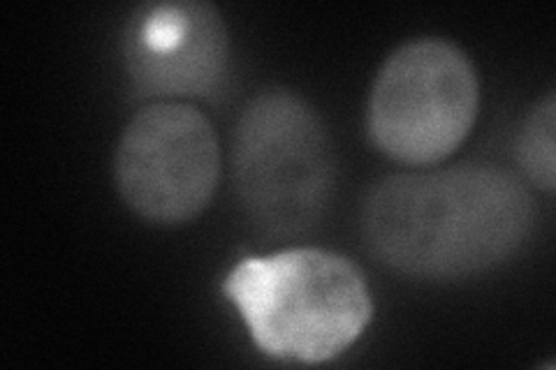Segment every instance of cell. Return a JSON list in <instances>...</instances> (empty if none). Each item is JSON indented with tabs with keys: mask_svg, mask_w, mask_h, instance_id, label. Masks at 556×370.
<instances>
[{
	"mask_svg": "<svg viewBox=\"0 0 556 370\" xmlns=\"http://www.w3.org/2000/svg\"><path fill=\"white\" fill-rule=\"evenodd\" d=\"M232 181L239 204L265 234L308 232L337 181V153L323 116L288 88L257 93L235 130Z\"/></svg>",
	"mask_w": 556,
	"mask_h": 370,
	"instance_id": "3",
	"label": "cell"
},
{
	"mask_svg": "<svg viewBox=\"0 0 556 370\" xmlns=\"http://www.w3.org/2000/svg\"><path fill=\"white\" fill-rule=\"evenodd\" d=\"M124 59L139 98L214 95L228 75V26L202 0L144 5L128 22Z\"/></svg>",
	"mask_w": 556,
	"mask_h": 370,
	"instance_id": "6",
	"label": "cell"
},
{
	"mask_svg": "<svg viewBox=\"0 0 556 370\" xmlns=\"http://www.w3.org/2000/svg\"><path fill=\"white\" fill-rule=\"evenodd\" d=\"M218 179V135L193 104H147L121 132L114 181L139 218L159 225L193 220L212 202Z\"/></svg>",
	"mask_w": 556,
	"mask_h": 370,
	"instance_id": "5",
	"label": "cell"
},
{
	"mask_svg": "<svg viewBox=\"0 0 556 370\" xmlns=\"http://www.w3.org/2000/svg\"><path fill=\"white\" fill-rule=\"evenodd\" d=\"M478 110L480 81L466 51L443 38H417L380 65L367 104V132L382 155L429 167L466 142Z\"/></svg>",
	"mask_w": 556,
	"mask_h": 370,
	"instance_id": "4",
	"label": "cell"
},
{
	"mask_svg": "<svg viewBox=\"0 0 556 370\" xmlns=\"http://www.w3.org/2000/svg\"><path fill=\"white\" fill-rule=\"evenodd\" d=\"M556 107L554 93H547L521 123L517 137V163L527 179L545 192H554L556 181Z\"/></svg>",
	"mask_w": 556,
	"mask_h": 370,
	"instance_id": "7",
	"label": "cell"
},
{
	"mask_svg": "<svg viewBox=\"0 0 556 370\" xmlns=\"http://www.w3.org/2000/svg\"><path fill=\"white\" fill-rule=\"evenodd\" d=\"M223 294L255 347L278 361H332L374 320V296L357 264L313 245L239 259Z\"/></svg>",
	"mask_w": 556,
	"mask_h": 370,
	"instance_id": "2",
	"label": "cell"
},
{
	"mask_svg": "<svg viewBox=\"0 0 556 370\" xmlns=\"http://www.w3.org/2000/svg\"><path fill=\"white\" fill-rule=\"evenodd\" d=\"M533 225L535 206L525 181L482 163L386 176L362 206V234L374 257L425 280L498 267L519 253Z\"/></svg>",
	"mask_w": 556,
	"mask_h": 370,
	"instance_id": "1",
	"label": "cell"
}]
</instances>
